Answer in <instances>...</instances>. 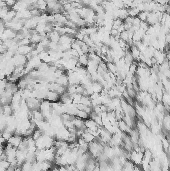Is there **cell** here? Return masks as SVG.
<instances>
[{"mask_svg":"<svg viewBox=\"0 0 170 171\" xmlns=\"http://www.w3.org/2000/svg\"><path fill=\"white\" fill-rule=\"evenodd\" d=\"M103 149H104V144L101 143L98 139H95L94 141L90 142L88 144V152L90 153L91 156L95 158H97L98 155L103 152Z\"/></svg>","mask_w":170,"mask_h":171,"instance_id":"6da1fadb","label":"cell"},{"mask_svg":"<svg viewBox=\"0 0 170 171\" xmlns=\"http://www.w3.org/2000/svg\"><path fill=\"white\" fill-rule=\"evenodd\" d=\"M39 110L41 111V113L43 114L44 118L46 119L47 121L51 118V116H52L51 102L47 100V99H43V100H41L40 105H39Z\"/></svg>","mask_w":170,"mask_h":171,"instance_id":"7a4b0ae2","label":"cell"},{"mask_svg":"<svg viewBox=\"0 0 170 171\" xmlns=\"http://www.w3.org/2000/svg\"><path fill=\"white\" fill-rule=\"evenodd\" d=\"M69 136H70V131L66 128V127L63 125V126L59 127V128L56 129V134H55V139H59V140H65V141L68 142Z\"/></svg>","mask_w":170,"mask_h":171,"instance_id":"3957f363","label":"cell"},{"mask_svg":"<svg viewBox=\"0 0 170 171\" xmlns=\"http://www.w3.org/2000/svg\"><path fill=\"white\" fill-rule=\"evenodd\" d=\"M12 61H13V63H14L15 67L25 66L28 59H27V57H26V55H23V54H20V53H15L12 57Z\"/></svg>","mask_w":170,"mask_h":171,"instance_id":"277c9868","label":"cell"},{"mask_svg":"<svg viewBox=\"0 0 170 171\" xmlns=\"http://www.w3.org/2000/svg\"><path fill=\"white\" fill-rule=\"evenodd\" d=\"M41 100L40 99H37L35 97H30L26 100V103H27V106L30 110H36L39 109V105H40Z\"/></svg>","mask_w":170,"mask_h":171,"instance_id":"5b68a950","label":"cell"},{"mask_svg":"<svg viewBox=\"0 0 170 171\" xmlns=\"http://www.w3.org/2000/svg\"><path fill=\"white\" fill-rule=\"evenodd\" d=\"M23 137H24V136H22V135H18V134H13L11 137L8 139L7 143L11 144L12 146H14V147H16V148H17V147L19 146V144L22 142Z\"/></svg>","mask_w":170,"mask_h":171,"instance_id":"8992f818","label":"cell"},{"mask_svg":"<svg viewBox=\"0 0 170 171\" xmlns=\"http://www.w3.org/2000/svg\"><path fill=\"white\" fill-rule=\"evenodd\" d=\"M26 155H27V151L26 150H20L17 149L16 152V160H17V166L20 167L21 164L26 161Z\"/></svg>","mask_w":170,"mask_h":171,"instance_id":"52a82bcc","label":"cell"},{"mask_svg":"<svg viewBox=\"0 0 170 171\" xmlns=\"http://www.w3.org/2000/svg\"><path fill=\"white\" fill-rule=\"evenodd\" d=\"M36 44H29V45H20L18 47V50H17V53L23 54V55H27L31 52L32 49L35 48Z\"/></svg>","mask_w":170,"mask_h":171,"instance_id":"ba28073f","label":"cell"},{"mask_svg":"<svg viewBox=\"0 0 170 171\" xmlns=\"http://www.w3.org/2000/svg\"><path fill=\"white\" fill-rule=\"evenodd\" d=\"M98 64H99V63H98L97 61H95V60L89 59L88 64L86 65V70H87V72H88L89 74H92V73L97 72Z\"/></svg>","mask_w":170,"mask_h":171,"instance_id":"9c48e42d","label":"cell"},{"mask_svg":"<svg viewBox=\"0 0 170 171\" xmlns=\"http://www.w3.org/2000/svg\"><path fill=\"white\" fill-rule=\"evenodd\" d=\"M74 39H75L74 36L68 35V34H64V35L60 36V39L58 43H59V44H63V45H71Z\"/></svg>","mask_w":170,"mask_h":171,"instance_id":"30bf717a","label":"cell"},{"mask_svg":"<svg viewBox=\"0 0 170 171\" xmlns=\"http://www.w3.org/2000/svg\"><path fill=\"white\" fill-rule=\"evenodd\" d=\"M59 98H60L59 93H57L56 91H53V90H49V91L47 92L46 98L45 99H47L50 102H56V101H59Z\"/></svg>","mask_w":170,"mask_h":171,"instance_id":"8fae6325","label":"cell"},{"mask_svg":"<svg viewBox=\"0 0 170 171\" xmlns=\"http://www.w3.org/2000/svg\"><path fill=\"white\" fill-rule=\"evenodd\" d=\"M81 137L83 138V139L87 142V143H90V142L94 141V140L96 139V136H95L94 134L92 133V132H90V131L87 130L86 128H85V130H84V132H83V134H82Z\"/></svg>","mask_w":170,"mask_h":171,"instance_id":"7c38bea8","label":"cell"},{"mask_svg":"<svg viewBox=\"0 0 170 171\" xmlns=\"http://www.w3.org/2000/svg\"><path fill=\"white\" fill-rule=\"evenodd\" d=\"M55 82L56 83H58V84H60V85H63V86H65V87H67V86L69 85V81H68V76H67V73L65 72V73H63L61 76L59 77H57L55 80Z\"/></svg>","mask_w":170,"mask_h":171,"instance_id":"4fadbf2b","label":"cell"},{"mask_svg":"<svg viewBox=\"0 0 170 171\" xmlns=\"http://www.w3.org/2000/svg\"><path fill=\"white\" fill-rule=\"evenodd\" d=\"M59 101L63 104H69V103H72V96L69 94L68 92H64L63 94L60 95Z\"/></svg>","mask_w":170,"mask_h":171,"instance_id":"5bb4252c","label":"cell"},{"mask_svg":"<svg viewBox=\"0 0 170 171\" xmlns=\"http://www.w3.org/2000/svg\"><path fill=\"white\" fill-rule=\"evenodd\" d=\"M47 36H48V38H49V40L50 41H52V42H59V39H60V34L58 33L56 30H51L50 32H48L47 33Z\"/></svg>","mask_w":170,"mask_h":171,"instance_id":"9a60e30c","label":"cell"},{"mask_svg":"<svg viewBox=\"0 0 170 171\" xmlns=\"http://www.w3.org/2000/svg\"><path fill=\"white\" fill-rule=\"evenodd\" d=\"M88 61H89V56L87 53H83L78 56V65L86 67V65L88 64Z\"/></svg>","mask_w":170,"mask_h":171,"instance_id":"2e32d148","label":"cell"},{"mask_svg":"<svg viewBox=\"0 0 170 171\" xmlns=\"http://www.w3.org/2000/svg\"><path fill=\"white\" fill-rule=\"evenodd\" d=\"M84 119H81L77 116H75V118L73 119V124L75 126L76 129H85V125H84Z\"/></svg>","mask_w":170,"mask_h":171,"instance_id":"e0dca14e","label":"cell"},{"mask_svg":"<svg viewBox=\"0 0 170 171\" xmlns=\"http://www.w3.org/2000/svg\"><path fill=\"white\" fill-rule=\"evenodd\" d=\"M10 166V162L7 159H0V171H5Z\"/></svg>","mask_w":170,"mask_h":171,"instance_id":"ac0fdd59","label":"cell"},{"mask_svg":"<svg viewBox=\"0 0 170 171\" xmlns=\"http://www.w3.org/2000/svg\"><path fill=\"white\" fill-rule=\"evenodd\" d=\"M2 107H3V114L5 116L13 115V109H12V107H11V105H10V104L3 105Z\"/></svg>","mask_w":170,"mask_h":171,"instance_id":"d6986e66","label":"cell"},{"mask_svg":"<svg viewBox=\"0 0 170 171\" xmlns=\"http://www.w3.org/2000/svg\"><path fill=\"white\" fill-rule=\"evenodd\" d=\"M80 103H81V104L86 105V106H92V103H91V98H90L89 95H82Z\"/></svg>","mask_w":170,"mask_h":171,"instance_id":"ffe728a7","label":"cell"},{"mask_svg":"<svg viewBox=\"0 0 170 171\" xmlns=\"http://www.w3.org/2000/svg\"><path fill=\"white\" fill-rule=\"evenodd\" d=\"M49 68H50V64L49 63H46V62H41V64L38 66V70L40 71V72H42V73H44V72H47V71L49 70Z\"/></svg>","mask_w":170,"mask_h":171,"instance_id":"44dd1931","label":"cell"},{"mask_svg":"<svg viewBox=\"0 0 170 171\" xmlns=\"http://www.w3.org/2000/svg\"><path fill=\"white\" fill-rule=\"evenodd\" d=\"M71 96H72V102L74 104H79L80 101H81L82 94H80V93H75V94L71 95Z\"/></svg>","mask_w":170,"mask_h":171,"instance_id":"7402d4cb","label":"cell"},{"mask_svg":"<svg viewBox=\"0 0 170 171\" xmlns=\"http://www.w3.org/2000/svg\"><path fill=\"white\" fill-rule=\"evenodd\" d=\"M13 132H11V131H9V130H7V129L6 128H4V130L2 131V137L4 138V139L6 140V142L8 141V139H9L10 137H11V136L13 135Z\"/></svg>","mask_w":170,"mask_h":171,"instance_id":"603a6c76","label":"cell"},{"mask_svg":"<svg viewBox=\"0 0 170 171\" xmlns=\"http://www.w3.org/2000/svg\"><path fill=\"white\" fill-rule=\"evenodd\" d=\"M20 169L21 170H32V163L29 161L23 162L20 166Z\"/></svg>","mask_w":170,"mask_h":171,"instance_id":"cb8c5ba5","label":"cell"},{"mask_svg":"<svg viewBox=\"0 0 170 171\" xmlns=\"http://www.w3.org/2000/svg\"><path fill=\"white\" fill-rule=\"evenodd\" d=\"M76 116H77V117H79V118H81V119H84V120H85V119H87V118L89 117V114L87 113V112L83 111V110H79V109H78Z\"/></svg>","mask_w":170,"mask_h":171,"instance_id":"d4e9b609","label":"cell"},{"mask_svg":"<svg viewBox=\"0 0 170 171\" xmlns=\"http://www.w3.org/2000/svg\"><path fill=\"white\" fill-rule=\"evenodd\" d=\"M29 44H31V41H30V38H27V37H24L18 41L19 46H20V45H29Z\"/></svg>","mask_w":170,"mask_h":171,"instance_id":"484cf974","label":"cell"},{"mask_svg":"<svg viewBox=\"0 0 170 171\" xmlns=\"http://www.w3.org/2000/svg\"><path fill=\"white\" fill-rule=\"evenodd\" d=\"M3 153H4V149H3V147H2V148H0V159L2 158V155H3Z\"/></svg>","mask_w":170,"mask_h":171,"instance_id":"4316f807","label":"cell"},{"mask_svg":"<svg viewBox=\"0 0 170 171\" xmlns=\"http://www.w3.org/2000/svg\"><path fill=\"white\" fill-rule=\"evenodd\" d=\"M16 1H21V0H16Z\"/></svg>","mask_w":170,"mask_h":171,"instance_id":"83f0119b","label":"cell"}]
</instances>
